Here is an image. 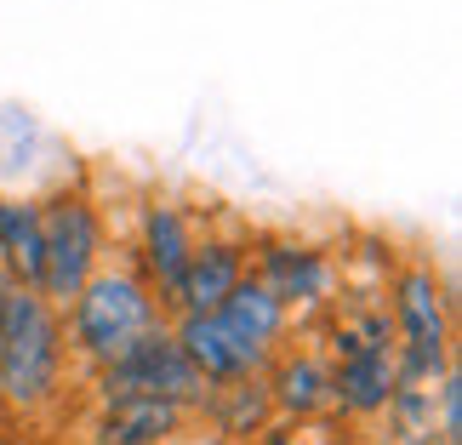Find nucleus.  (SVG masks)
Segmentation results:
<instances>
[{
  "label": "nucleus",
  "instance_id": "9b49d317",
  "mask_svg": "<svg viewBox=\"0 0 462 445\" xmlns=\"http://www.w3.org/2000/svg\"><path fill=\"white\" fill-rule=\"evenodd\" d=\"M331 417L337 422H383L394 394V348H331Z\"/></svg>",
  "mask_w": 462,
  "mask_h": 445
},
{
  "label": "nucleus",
  "instance_id": "aec40b11",
  "mask_svg": "<svg viewBox=\"0 0 462 445\" xmlns=\"http://www.w3.org/2000/svg\"><path fill=\"white\" fill-rule=\"evenodd\" d=\"M429 445H457V440H429Z\"/></svg>",
  "mask_w": 462,
  "mask_h": 445
},
{
  "label": "nucleus",
  "instance_id": "f03ea898",
  "mask_svg": "<svg viewBox=\"0 0 462 445\" xmlns=\"http://www.w3.org/2000/svg\"><path fill=\"white\" fill-rule=\"evenodd\" d=\"M383 309L394 320V383L434 388L457 366V302L434 263H394L383 286Z\"/></svg>",
  "mask_w": 462,
  "mask_h": 445
},
{
  "label": "nucleus",
  "instance_id": "6e6552de",
  "mask_svg": "<svg viewBox=\"0 0 462 445\" xmlns=\"http://www.w3.org/2000/svg\"><path fill=\"white\" fill-rule=\"evenodd\" d=\"M245 274H252V235L245 228H200V240L189 252V269L166 302V320L171 314H217L223 297Z\"/></svg>",
  "mask_w": 462,
  "mask_h": 445
},
{
  "label": "nucleus",
  "instance_id": "423d86ee",
  "mask_svg": "<svg viewBox=\"0 0 462 445\" xmlns=\"http://www.w3.org/2000/svg\"><path fill=\"white\" fill-rule=\"evenodd\" d=\"M252 280H263L280 302H286L291 320L309 314H331L337 292H343V269H337V252L303 235H257L252 240Z\"/></svg>",
  "mask_w": 462,
  "mask_h": 445
},
{
  "label": "nucleus",
  "instance_id": "0eeeda50",
  "mask_svg": "<svg viewBox=\"0 0 462 445\" xmlns=\"http://www.w3.org/2000/svg\"><path fill=\"white\" fill-rule=\"evenodd\" d=\"M194 240H200V223H194V211L183 200H171V194H149V200H137V211H132V257L126 263L149 280V292L160 297V309L171 302L177 280H183Z\"/></svg>",
  "mask_w": 462,
  "mask_h": 445
},
{
  "label": "nucleus",
  "instance_id": "f8f14e48",
  "mask_svg": "<svg viewBox=\"0 0 462 445\" xmlns=\"http://www.w3.org/2000/svg\"><path fill=\"white\" fill-rule=\"evenodd\" d=\"M194 412L166 400H97L86 422V445H177L189 440Z\"/></svg>",
  "mask_w": 462,
  "mask_h": 445
},
{
  "label": "nucleus",
  "instance_id": "4468645a",
  "mask_svg": "<svg viewBox=\"0 0 462 445\" xmlns=\"http://www.w3.org/2000/svg\"><path fill=\"white\" fill-rule=\"evenodd\" d=\"M58 154V144L46 137V126L29 109H0V194H46L58 189L41 172V160Z\"/></svg>",
  "mask_w": 462,
  "mask_h": 445
},
{
  "label": "nucleus",
  "instance_id": "f257e3e1",
  "mask_svg": "<svg viewBox=\"0 0 462 445\" xmlns=\"http://www.w3.org/2000/svg\"><path fill=\"white\" fill-rule=\"evenodd\" d=\"M63 314V343H69V366H80L86 377L103 366H115L137 337H149L154 326H166V309L149 292V280L132 269L126 257L103 263V269L80 286V297Z\"/></svg>",
  "mask_w": 462,
  "mask_h": 445
},
{
  "label": "nucleus",
  "instance_id": "412c9836",
  "mask_svg": "<svg viewBox=\"0 0 462 445\" xmlns=\"http://www.w3.org/2000/svg\"><path fill=\"white\" fill-rule=\"evenodd\" d=\"M0 412H6V400H0Z\"/></svg>",
  "mask_w": 462,
  "mask_h": 445
},
{
  "label": "nucleus",
  "instance_id": "39448f33",
  "mask_svg": "<svg viewBox=\"0 0 462 445\" xmlns=\"http://www.w3.org/2000/svg\"><path fill=\"white\" fill-rule=\"evenodd\" d=\"M206 394L211 388L200 383V371L183 360L171 326H154L149 337H137L115 366L92 371V405L97 400H166V405H183V412H200Z\"/></svg>",
  "mask_w": 462,
  "mask_h": 445
},
{
  "label": "nucleus",
  "instance_id": "6ab92c4d",
  "mask_svg": "<svg viewBox=\"0 0 462 445\" xmlns=\"http://www.w3.org/2000/svg\"><path fill=\"white\" fill-rule=\"evenodd\" d=\"M314 429V445H343V440H331V429H337V417H319V422H309Z\"/></svg>",
  "mask_w": 462,
  "mask_h": 445
},
{
  "label": "nucleus",
  "instance_id": "20e7f679",
  "mask_svg": "<svg viewBox=\"0 0 462 445\" xmlns=\"http://www.w3.org/2000/svg\"><path fill=\"white\" fill-rule=\"evenodd\" d=\"M41 235H46L41 297L51 309H69L86 280L109 263V218H103L92 189L58 183V189L41 194Z\"/></svg>",
  "mask_w": 462,
  "mask_h": 445
},
{
  "label": "nucleus",
  "instance_id": "dca6fc26",
  "mask_svg": "<svg viewBox=\"0 0 462 445\" xmlns=\"http://www.w3.org/2000/svg\"><path fill=\"white\" fill-rule=\"evenodd\" d=\"M194 422H206L211 440H223V445H257V440H263V429L274 422L269 388H263V377L223 383V388H211V394L200 400Z\"/></svg>",
  "mask_w": 462,
  "mask_h": 445
},
{
  "label": "nucleus",
  "instance_id": "9d476101",
  "mask_svg": "<svg viewBox=\"0 0 462 445\" xmlns=\"http://www.w3.org/2000/svg\"><path fill=\"white\" fill-rule=\"evenodd\" d=\"M263 388H269L274 417L291 422V429H309V422L331 417V360L309 343L280 348L269 371H263Z\"/></svg>",
  "mask_w": 462,
  "mask_h": 445
},
{
  "label": "nucleus",
  "instance_id": "f3484780",
  "mask_svg": "<svg viewBox=\"0 0 462 445\" xmlns=\"http://www.w3.org/2000/svg\"><path fill=\"white\" fill-rule=\"evenodd\" d=\"M383 434H388V445H429V440H439L429 388H394V394H388V412H383Z\"/></svg>",
  "mask_w": 462,
  "mask_h": 445
},
{
  "label": "nucleus",
  "instance_id": "7ed1b4c3",
  "mask_svg": "<svg viewBox=\"0 0 462 445\" xmlns=\"http://www.w3.org/2000/svg\"><path fill=\"white\" fill-rule=\"evenodd\" d=\"M69 388L63 314L41 292L6 286L0 302V400L6 412H46Z\"/></svg>",
  "mask_w": 462,
  "mask_h": 445
},
{
  "label": "nucleus",
  "instance_id": "4be33fe9",
  "mask_svg": "<svg viewBox=\"0 0 462 445\" xmlns=\"http://www.w3.org/2000/svg\"><path fill=\"white\" fill-rule=\"evenodd\" d=\"M23 445H34V440H23Z\"/></svg>",
  "mask_w": 462,
  "mask_h": 445
},
{
  "label": "nucleus",
  "instance_id": "ddd939ff",
  "mask_svg": "<svg viewBox=\"0 0 462 445\" xmlns=\"http://www.w3.org/2000/svg\"><path fill=\"white\" fill-rule=\"evenodd\" d=\"M46 235H41V194H0V280L41 292Z\"/></svg>",
  "mask_w": 462,
  "mask_h": 445
},
{
  "label": "nucleus",
  "instance_id": "a211bd4d",
  "mask_svg": "<svg viewBox=\"0 0 462 445\" xmlns=\"http://www.w3.org/2000/svg\"><path fill=\"white\" fill-rule=\"evenodd\" d=\"M429 394H434V429H439V440H457L462 445V371L451 366Z\"/></svg>",
  "mask_w": 462,
  "mask_h": 445
},
{
  "label": "nucleus",
  "instance_id": "2eb2a0df",
  "mask_svg": "<svg viewBox=\"0 0 462 445\" xmlns=\"http://www.w3.org/2000/svg\"><path fill=\"white\" fill-rule=\"evenodd\" d=\"M217 320H223V326L240 337L245 348L269 354V360H274L280 348H286V337H291V326H297V320L286 314V302H280V297H274L269 286H263V280H252V274H245L240 286L223 297Z\"/></svg>",
  "mask_w": 462,
  "mask_h": 445
},
{
  "label": "nucleus",
  "instance_id": "1a4fd4ad",
  "mask_svg": "<svg viewBox=\"0 0 462 445\" xmlns=\"http://www.w3.org/2000/svg\"><path fill=\"white\" fill-rule=\"evenodd\" d=\"M166 326H171V337H177V348H183V360L200 371L206 388L245 383V377H263V371H269V354L245 348L217 314H171Z\"/></svg>",
  "mask_w": 462,
  "mask_h": 445
}]
</instances>
